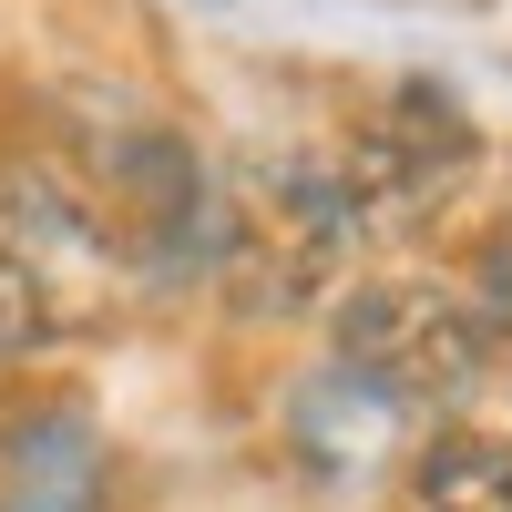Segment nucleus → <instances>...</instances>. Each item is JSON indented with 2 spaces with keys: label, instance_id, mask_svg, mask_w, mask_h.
<instances>
[{
  "label": "nucleus",
  "instance_id": "nucleus-4",
  "mask_svg": "<svg viewBox=\"0 0 512 512\" xmlns=\"http://www.w3.org/2000/svg\"><path fill=\"white\" fill-rule=\"evenodd\" d=\"M338 175H349L369 236H431L451 205L472 195V175H482V123L461 113L451 82L400 72L390 93L359 113V134H349V154H338Z\"/></svg>",
  "mask_w": 512,
  "mask_h": 512
},
{
  "label": "nucleus",
  "instance_id": "nucleus-1",
  "mask_svg": "<svg viewBox=\"0 0 512 512\" xmlns=\"http://www.w3.org/2000/svg\"><path fill=\"white\" fill-rule=\"evenodd\" d=\"M369 246V216L338 154H246L216 175L205 205V267H216L236 318H308L349 287Z\"/></svg>",
  "mask_w": 512,
  "mask_h": 512
},
{
  "label": "nucleus",
  "instance_id": "nucleus-2",
  "mask_svg": "<svg viewBox=\"0 0 512 512\" xmlns=\"http://www.w3.org/2000/svg\"><path fill=\"white\" fill-rule=\"evenodd\" d=\"M134 246L52 154H0V359H52L113 328Z\"/></svg>",
  "mask_w": 512,
  "mask_h": 512
},
{
  "label": "nucleus",
  "instance_id": "nucleus-3",
  "mask_svg": "<svg viewBox=\"0 0 512 512\" xmlns=\"http://www.w3.org/2000/svg\"><path fill=\"white\" fill-rule=\"evenodd\" d=\"M492 318L472 277H441V267H379V277H349L328 297V359L379 400H461L472 379L492 369Z\"/></svg>",
  "mask_w": 512,
  "mask_h": 512
},
{
  "label": "nucleus",
  "instance_id": "nucleus-5",
  "mask_svg": "<svg viewBox=\"0 0 512 512\" xmlns=\"http://www.w3.org/2000/svg\"><path fill=\"white\" fill-rule=\"evenodd\" d=\"M0 512H103V441L72 410H31L0 431Z\"/></svg>",
  "mask_w": 512,
  "mask_h": 512
},
{
  "label": "nucleus",
  "instance_id": "nucleus-6",
  "mask_svg": "<svg viewBox=\"0 0 512 512\" xmlns=\"http://www.w3.org/2000/svg\"><path fill=\"white\" fill-rule=\"evenodd\" d=\"M410 512H512V441L482 420H441L410 451Z\"/></svg>",
  "mask_w": 512,
  "mask_h": 512
}]
</instances>
